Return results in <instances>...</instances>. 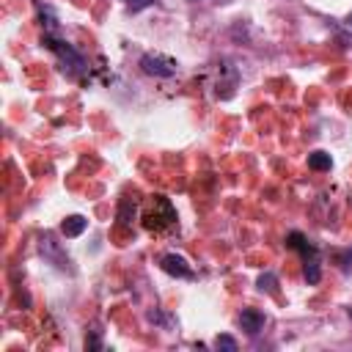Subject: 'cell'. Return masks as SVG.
Returning <instances> with one entry per match:
<instances>
[{
  "label": "cell",
  "instance_id": "cell-5",
  "mask_svg": "<svg viewBox=\"0 0 352 352\" xmlns=\"http://www.w3.org/2000/svg\"><path fill=\"white\" fill-rule=\"evenodd\" d=\"M160 267H162V273H168V275H173V278H196L193 267H190L188 259L179 256V253H165V256L160 259Z\"/></svg>",
  "mask_w": 352,
  "mask_h": 352
},
{
  "label": "cell",
  "instance_id": "cell-13",
  "mask_svg": "<svg viewBox=\"0 0 352 352\" xmlns=\"http://www.w3.org/2000/svg\"><path fill=\"white\" fill-rule=\"evenodd\" d=\"M86 349H88V352L102 349V330H99V327H94V330L86 336Z\"/></svg>",
  "mask_w": 352,
  "mask_h": 352
},
{
  "label": "cell",
  "instance_id": "cell-11",
  "mask_svg": "<svg viewBox=\"0 0 352 352\" xmlns=\"http://www.w3.org/2000/svg\"><path fill=\"white\" fill-rule=\"evenodd\" d=\"M330 165H333V160H330L327 151H311L308 154V168L311 171H330Z\"/></svg>",
  "mask_w": 352,
  "mask_h": 352
},
{
  "label": "cell",
  "instance_id": "cell-1",
  "mask_svg": "<svg viewBox=\"0 0 352 352\" xmlns=\"http://www.w3.org/2000/svg\"><path fill=\"white\" fill-rule=\"evenodd\" d=\"M140 221H143V229L151 234H168L176 229V223H179L173 204L165 196H149L143 210H140Z\"/></svg>",
  "mask_w": 352,
  "mask_h": 352
},
{
  "label": "cell",
  "instance_id": "cell-16",
  "mask_svg": "<svg viewBox=\"0 0 352 352\" xmlns=\"http://www.w3.org/2000/svg\"><path fill=\"white\" fill-rule=\"evenodd\" d=\"M347 23H349V25H352V14H349V20H347Z\"/></svg>",
  "mask_w": 352,
  "mask_h": 352
},
{
  "label": "cell",
  "instance_id": "cell-12",
  "mask_svg": "<svg viewBox=\"0 0 352 352\" xmlns=\"http://www.w3.org/2000/svg\"><path fill=\"white\" fill-rule=\"evenodd\" d=\"M256 286H259V292H267V294H275V292H278V278H275L273 273H264V275H259V281H256Z\"/></svg>",
  "mask_w": 352,
  "mask_h": 352
},
{
  "label": "cell",
  "instance_id": "cell-7",
  "mask_svg": "<svg viewBox=\"0 0 352 352\" xmlns=\"http://www.w3.org/2000/svg\"><path fill=\"white\" fill-rule=\"evenodd\" d=\"M286 245H289L292 251L303 253V259H314V256H319V253H316V245H314V242H308L300 231H289V234H286Z\"/></svg>",
  "mask_w": 352,
  "mask_h": 352
},
{
  "label": "cell",
  "instance_id": "cell-4",
  "mask_svg": "<svg viewBox=\"0 0 352 352\" xmlns=\"http://www.w3.org/2000/svg\"><path fill=\"white\" fill-rule=\"evenodd\" d=\"M39 251H42V256L50 262V264H55L58 270H72V259L66 256V251L61 248V242L55 240V234H42V240H39Z\"/></svg>",
  "mask_w": 352,
  "mask_h": 352
},
{
  "label": "cell",
  "instance_id": "cell-2",
  "mask_svg": "<svg viewBox=\"0 0 352 352\" xmlns=\"http://www.w3.org/2000/svg\"><path fill=\"white\" fill-rule=\"evenodd\" d=\"M45 45L50 47V53H55V58L61 61V69H64L69 77H86V75H88L86 58H83L69 42H64L58 34H45Z\"/></svg>",
  "mask_w": 352,
  "mask_h": 352
},
{
  "label": "cell",
  "instance_id": "cell-9",
  "mask_svg": "<svg viewBox=\"0 0 352 352\" xmlns=\"http://www.w3.org/2000/svg\"><path fill=\"white\" fill-rule=\"evenodd\" d=\"M86 226H88V221H86L83 215H69V218L61 223V231H64V237H80V234L86 231Z\"/></svg>",
  "mask_w": 352,
  "mask_h": 352
},
{
  "label": "cell",
  "instance_id": "cell-15",
  "mask_svg": "<svg viewBox=\"0 0 352 352\" xmlns=\"http://www.w3.org/2000/svg\"><path fill=\"white\" fill-rule=\"evenodd\" d=\"M149 3H151V0H129V9H132V12H140V9L149 6Z\"/></svg>",
  "mask_w": 352,
  "mask_h": 352
},
{
  "label": "cell",
  "instance_id": "cell-3",
  "mask_svg": "<svg viewBox=\"0 0 352 352\" xmlns=\"http://www.w3.org/2000/svg\"><path fill=\"white\" fill-rule=\"evenodd\" d=\"M140 69H143V75H149V77H173L176 72H179V64H176L173 58H168V55H162V53H146L143 58H140Z\"/></svg>",
  "mask_w": 352,
  "mask_h": 352
},
{
  "label": "cell",
  "instance_id": "cell-6",
  "mask_svg": "<svg viewBox=\"0 0 352 352\" xmlns=\"http://www.w3.org/2000/svg\"><path fill=\"white\" fill-rule=\"evenodd\" d=\"M240 327H242L248 336H259L262 327H264V314L256 311V308H245V311L240 314Z\"/></svg>",
  "mask_w": 352,
  "mask_h": 352
},
{
  "label": "cell",
  "instance_id": "cell-14",
  "mask_svg": "<svg viewBox=\"0 0 352 352\" xmlns=\"http://www.w3.org/2000/svg\"><path fill=\"white\" fill-rule=\"evenodd\" d=\"M215 347L218 349H229V352H237V341L231 336H218L215 338Z\"/></svg>",
  "mask_w": 352,
  "mask_h": 352
},
{
  "label": "cell",
  "instance_id": "cell-8",
  "mask_svg": "<svg viewBox=\"0 0 352 352\" xmlns=\"http://www.w3.org/2000/svg\"><path fill=\"white\" fill-rule=\"evenodd\" d=\"M135 215H138V201H132L129 196H124L121 201H118V226H132V221H135Z\"/></svg>",
  "mask_w": 352,
  "mask_h": 352
},
{
  "label": "cell",
  "instance_id": "cell-10",
  "mask_svg": "<svg viewBox=\"0 0 352 352\" xmlns=\"http://www.w3.org/2000/svg\"><path fill=\"white\" fill-rule=\"evenodd\" d=\"M303 275H305V281H308L311 286H316V284L322 281V270H319V256H314V259H303Z\"/></svg>",
  "mask_w": 352,
  "mask_h": 352
}]
</instances>
